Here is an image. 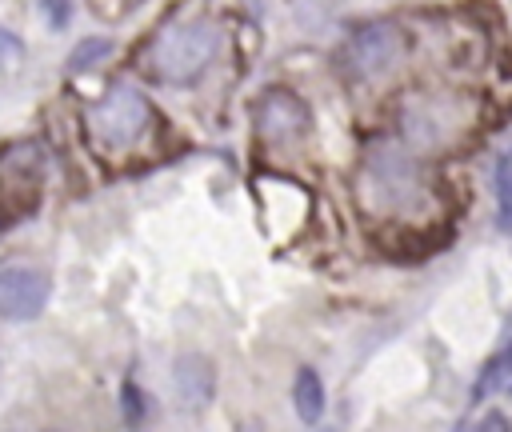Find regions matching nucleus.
I'll list each match as a JSON object with an SVG mask.
<instances>
[{"instance_id":"nucleus-1","label":"nucleus","mask_w":512,"mask_h":432,"mask_svg":"<svg viewBox=\"0 0 512 432\" xmlns=\"http://www.w3.org/2000/svg\"><path fill=\"white\" fill-rule=\"evenodd\" d=\"M220 52V28L212 20H184L168 24L144 48V72L160 84H192Z\"/></svg>"},{"instance_id":"nucleus-2","label":"nucleus","mask_w":512,"mask_h":432,"mask_svg":"<svg viewBox=\"0 0 512 432\" xmlns=\"http://www.w3.org/2000/svg\"><path fill=\"white\" fill-rule=\"evenodd\" d=\"M148 124H152V104L128 84H112L88 108V136L100 152H112V156L136 148Z\"/></svg>"},{"instance_id":"nucleus-3","label":"nucleus","mask_w":512,"mask_h":432,"mask_svg":"<svg viewBox=\"0 0 512 432\" xmlns=\"http://www.w3.org/2000/svg\"><path fill=\"white\" fill-rule=\"evenodd\" d=\"M360 196L372 212H396L420 196V180L400 152L380 148V152H372V160L360 172Z\"/></svg>"},{"instance_id":"nucleus-4","label":"nucleus","mask_w":512,"mask_h":432,"mask_svg":"<svg viewBox=\"0 0 512 432\" xmlns=\"http://www.w3.org/2000/svg\"><path fill=\"white\" fill-rule=\"evenodd\" d=\"M400 52H404L400 28L392 20H372V24L356 28L352 40L344 44V68L356 80H376V76L396 68Z\"/></svg>"},{"instance_id":"nucleus-5","label":"nucleus","mask_w":512,"mask_h":432,"mask_svg":"<svg viewBox=\"0 0 512 432\" xmlns=\"http://www.w3.org/2000/svg\"><path fill=\"white\" fill-rule=\"evenodd\" d=\"M468 128V112L456 108V96H420L404 108V132L412 144L444 148Z\"/></svg>"},{"instance_id":"nucleus-6","label":"nucleus","mask_w":512,"mask_h":432,"mask_svg":"<svg viewBox=\"0 0 512 432\" xmlns=\"http://www.w3.org/2000/svg\"><path fill=\"white\" fill-rule=\"evenodd\" d=\"M48 300V276L36 268H8L0 272V316L4 320H32Z\"/></svg>"},{"instance_id":"nucleus-7","label":"nucleus","mask_w":512,"mask_h":432,"mask_svg":"<svg viewBox=\"0 0 512 432\" xmlns=\"http://www.w3.org/2000/svg\"><path fill=\"white\" fill-rule=\"evenodd\" d=\"M256 128L268 140H292L308 128V108L288 92H268L256 108Z\"/></svg>"},{"instance_id":"nucleus-8","label":"nucleus","mask_w":512,"mask_h":432,"mask_svg":"<svg viewBox=\"0 0 512 432\" xmlns=\"http://www.w3.org/2000/svg\"><path fill=\"white\" fill-rule=\"evenodd\" d=\"M176 384H180V396H184L192 408L208 404V396H212V364H208L204 356H180V364H176Z\"/></svg>"},{"instance_id":"nucleus-9","label":"nucleus","mask_w":512,"mask_h":432,"mask_svg":"<svg viewBox=\"0 0 512 432\" xmlns=\"http://www.w3.org/2000/svg\"><path fill=\"white\" fill-rule=\"evenodd\" d=\"M292 400H296V412L304 424H316L320 412H324V384L312 368H300L296 380H292Z\"/></svg>"},{"instance_id":"nucleus-10","label":"nucleus","mask_w":512,"mask_h":432,"mask_svg":"<svg viewBox=\"0 0 512 432\" xmlns=\"http://www.w3.org/2000/svg\"><path fill=\"white\" fill-rule=\"evenodd\" d=\"M508 384H512V340H504L500 352L488 356V364H484L480 376H476L472 396L480 400V396H488V392H496V388H508Z\"/></svg>"},{"instance_id":"nucleus-11","label":"nucleus","mask_w":512,"mask_h":432,"mask_svg":"<svg viewBox=\"0 0 512 432\" xmlns=\"http://www.w3.org/2000/svg\"><path fill=\"white\" fill-rule=\"evenodd\" d=\"M496 208H500L496 216L500 232H512V156H504L496 168Z\"/></svg>"},{"instance_id":"nucleus-12","label":"nucleus","mask_w":512,"mask_h":432,"mask_svg":"<svg viewBox=\"0 0 512 432\" xmlns=\"http://www.w3.org/2000/svg\"><path fill=\"white\" fill-rule=\"evenodd\" d=\"M108 52H112V40H96V36H92V40H80V44H76V52H72V60H68V64L80 72V68L100 64Z\"/></svg>"},{"instance_id":"nucleus-13","label":"nucleus","mask_w":512,"mask_h":432,"mask_svg":"<svg viewBox=\"0 0 512 432\" xmlns=\"http://www.w3.org/2000/svg\"><path fill=\"white\" fill-rule=\"evenodd\" d=\"M20 52H24V44H20L12 32H4V28H0V68L16 64V60H20Z\"/></svg>"},{"instance_id":"nucleus-14","label":"nucleus","mask_w":512,"mask_h":432,"mask_svg":"<svg viewBox=\"0 0 512 432\" xmlns=\"http://www.w3.org/2000/svg\"><path fill=\"white\" fill-rule=\"evenodd\" d=\"M40 8L52 16V28H64L68 24V0H40Z\"/></svg>"},{"instance_id":"nucleus-15","label":"nucleus","mask_w":512,"mask_h":432,"mask_svg":"<svg viewBox=\"0 0 512 432\" xmlns=\"http://www.w3.org/2000/svg\"><path fill=\"white\" fill-rule=\"evenodd\" d=\"M88 4H92L100 16H120V12H128L136 0H88Z\"/></svg>"},{"instance_id":"nucleus-16","label":"nucleus","mask_w":512,"mask_h":432,"mask_svg":"<svg viewBox=\"0 0 512 432\" xmlns=\"http://www.w3.org/2000/svg\"><path fill=\"white\" fill-rule=\"evenodd\" d=\"M476 428H508V420L492 412V416H480V420H476Z\"/></svg>"}]
</instances>
